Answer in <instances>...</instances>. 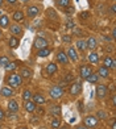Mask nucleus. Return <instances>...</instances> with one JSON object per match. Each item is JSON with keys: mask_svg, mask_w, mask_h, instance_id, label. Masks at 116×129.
Segmentation results:
<instances>
[{"mask_svg": "<svg viewBox=\"0 0 116 129\" xmlns=\"http://www.w3.org/2000/svg\"><path fill=\"white\" fill-rule=\"evenodd\" d=\"M60 126H61V121H60V119H58V117H55V119L51 120V128L58 129Z\"/></svg>", "mask_w": 116, "mask_h": 129, "instance_id": "32", "label": "nucleus"}, {"mask_svg": "<svg viewBox=\"0 0 116 129\" xmlns=\"http://www.w3.org/2000/svg\"><path fill=\"white\" fill-rule=\"evenodd\" d=\"M74 33L77 34V36H83V30L79 28H74Z\"/></svg>", "mask_w": 116, "mask_h": 129, "instance_id": "41", "label": "nucleus"}, {"mask_svg": "<svg viewBox=\"0 0 116 129\" xmlns=\"http://www.w3.org/2000/svg\"><path fill=\"white\" fill-rule=\"evenodd\" d=\"M74 80V75L71 74V73H69V74H66V77L63 78V80H62V84L65 83V84H67V83H70V82H73Z\"/></svg>", "mask_w": 116, "mask_h": 129, "instance_id": "31", "label": "nucleus"}, {"mask_svg": "<svg viewBox=\"0 0 116 129\" xmlns=\"http://www.w3.org/2000/svg\"><path fill=\"white\" fill-rule=\"evenodd\" d=\"M112 37H113V38L116 37V30H115V29H113V30H112Z\"/></svg>", "mask_w": 116, "mask_h": 129, "instance_id": "51", "label": "nucleus"}, {"mask_svg": "<svg viewBox=\"0 0 116 129\" xmlns=\"http://www.w3.org/2000/svg\"><path fill=\"white\" fill-rule=\"evenodd\" d=\"M20 129H28L26 126H22V128H20Z\"/></svg>", "mask_w": 116, "mask_h": 129, "instance_id": "56", "label": "nucleus"}, {"mask_svg": "<svg viewBox=\"0 0 116 129\" xmlns=\"http://www.w3.org/2000/svg\"><path fill=\"white\" fill-rule=\"evenodd\" d=\"M70 2L71 0H58V4H60V7H62V8H67L69 5H70Z\"/></svg>", "mask_w": 116, "mask_h": 129, "instance_id": "35", "label": "nucleus"}, {"mask_svg": "<svg viewBox=\"0 0 116 129\" xmlns=\"http://www.w3.org/2000/svg\"><path fill=\"white\" fill-rule=\"evenodd\" d=\"M115 66H116V62L112 59V63H111V66H109V67H111V69H115Z\"/></svg>", "mask_w": 116, "mask_h": 129, "instance_id": "48", "label": "nucleus"}, {"mask_svg": "<svg viewBox=\"0 0 116 129\" xmlns=\"http://www.w3.org/2000/svg\"><path fill=\"white\" fill-rule=\"evenodd\" d=\"M12 19L13 21H22L24 20V12L22 11H15L12 15Z\"/></svg>", "mask_w": 116, "mask_h": 129, "instance_id": "21", "label": "nucleus"}, {"mask_svg": "<svg viewBox=\"0 0 116 129\" xmlns=\"http://www.w3.org/2000/svg\"><path fill=\"white\" fill-rule=\"evenodd\" d=\"M8 109H9V112H17L19 111V104H17L16 100H9L8 102Z\"/></svg>", "mask_w": 116, "mask_h": 129, "instance_id": "20", "label": "nucleus"}, {"mask_svg": "<svg viewBox=\"0 0 116 129\" xmlns=\"http://www.w3.org/2000/svg\"><path fill=\"white\" fill-rule=\"evenodd\" d=\"M50 53H51V50H50L49 48L38 49V51H37V57H40V58H45V57H48Z\"/></svg>", "mask_w": 116, "mask_h": 129, "instance_id": "22", "label": "nucleus"}, {"mask_svg": "<svg viewBox=\"0 0 116 129\" xmlns=\"http://www.w3.org/2000/svg\"><path fill=\"white\" fill-rule=\"evenodd\" d=\"M98 122H99V120L96 119V116H86L84 119H83V125L87 126V128H95L98 125Z\"/></svg>", "mask_w": 116, "mask_h": 129, "instance_id": "3", "label": "nucleus"}, {"mask_svg": "<svg viewBox=\"0 0 116 129\" xmlns=\"http://www.w3.org/2000/svg\"><path fill=\"white\" fill-rule=\"evenodd\" d=\"M79 111H80V112H83V103L82 102H79Z\"/></svg>", "mask_w": 116, "mask_h": 129, "instance_id": "47", "label": "nucleus"}, {"mask_svg": "<svg viewBox=\"0 0 116 129\" xmlns=\"http://www.w3.org/2000/svg\"><path fill=\"white\" fill-rule=\"evenodd\" d=\"M86 80L89 82V83H98V80H99V75L95 74V73H91L89 77L86 78Z\"/></svg>", "mask_w": 116, "mask_h": 129, "instance_id": "24", "label": "nucleus"}, {"mask_svg": "<svg viewBox=\"0 0 116 129\" xmlns=\"http://www.w3.org/2000/svg\"><path fill=\"white\" fill-rule=\"evenodd\" d=\"M62 41L65 44H71V36H69V34H65V36L62 37Z\"/></svg>", "mask_w": 116, "mask_h": 129, "instance_id": "38", "label": "nucleus"}, {"mask_svg": "<svg viewBox=\"0 0 116 129\" xmlns=\"http://www.w3.org/2000/svg\"><path fill=\"white\" fill-rule=\"evenodd\" d=\"M32 100L36 103L37 105H38V104H40V105H42V104L46 103V99L41 95V93H36V95H32Z\"/></svg>", "mask_w": 116, "mask_h": 129, "instance_id": "16", "label": "nucleus"}, {"mask_svg": "<svg viewBox=\"0 0 116 129\" xmlns=\"http://www.w3.org/2000/svg\"><path fill=\"white\" fill-rule=\"evenodd\" d=\"M48 40L44 38V37H37L36 40H34L33 42V49H44V48H48Z\"/></svg>", "mask_w": 116, "mask_h": 129, "instance_id": "4", "label": "nucleus"}, {"mask_svg": "<svg viewBox=\"0 0 116 129\" xmlns=\"http://www.w3.org/2000/svg\"><path fill=\"white\" fill-rule=\"evenodd\" d=\"M86 45H87V49H90V50L94 51L98 48V41H96L95 37H89L87 41H86Z\"/></svg>", "mask_w": 116, "mask_h": 129, "instance_id": "13", "label": "nucleus"}, {"mask_svg": "<svg viewBox=\"0 0 116 129\" xmlns=\"http://www.w3.org/2000/svg\"><path fill=\"white\" fill-rule=\"evenodd\" d=\"M9 30H11V33H12V36H15V37H21L22 34H24V30H22V28L19 24L9 25Z\"/></svg>", "mask_w": 116, "mask_h": 129, "instance_id": "7", "label": "nucleus"}, {"mask_svg": "<svg viewBox=\"0 0 116 129\" xmlns=\"http://www.w3.org/2000/svg\"><path fill=\"white\" fill-rule=\"evenodd\" d=\"M5 117H8V119H11V120H15L17 116H16V113H15V112H8L7 115H5Z\"/></svg>", "mask_w": 116, "mask_h": 129, "instance_id": "39", "label": "nucleus"}, {"mask_svg": "<svg viewBox=\"0 0 116 129\" xmlns=\"http://www.w3.org/2000/svg\"><path fill=\"white\" fill-rule=\"evenodd\" d=\"M20 2H22V3H25V4H26V3L29 2V0H20Z\"/></svg>", "mask_w": 116, "mask_h": 129, "instance_id": "53", "label": "nucleus"}, {"mask_svg": "<svg viewBox=\"0 0 116 129\" xmlns=\"http://www.w3.org/2000/svg\"><path fill=\"white\" fill-rule=\"evenodd\" d=\"M0 129H2V126H0Z\"/></svg>", "mask_w": 116, "mask_h": 129, "instance_id": "58", "label": "nucleus"}, {"mask_svg": "<svg viewBox=\"0 0 116 129\" xmlns=\"http://www.w3.org/2000/svg\"><path fill=\"white\" fill-rule=\"evenodd\" d=\"M66 54H67V58H69V59H70L71 62H77V61H78V58H79L78 51H77V49H75L74 46H70V48L67 49Z\"/></svg>", "mask_w": 116, "mask_h": 129, "instance_id": "8", "label": "nucleus"}, {"mask_svg": "<svg viewBox=\"0 0 116 129\" xmlns=\"http://www.w3.org/2000/svg\"><path fill=\"white\" fill-rule=\"evenodd\" d=\"M19 44H20V41H19V38L17 37H15V36H12L9 38V46L12 49H16V48H19Z\"/></svg>", "mask_w": 116, "mask_h": 129, "instance_id": "26", "label": "nucleus"}, {"mask_svg": "<svg viewBox=\"0 0 116 129\" xmlns=\"http://www.w3.org/2000/svg\"><path fill=\"white\" fill-rule=\"evenodd\" d=\"M57 62L63 64V66H66V64L69 63V58H67V54L63 50H60L57 53Z\"/></svg>", "mask_w": 116, "mask_h": 129, "instance_id": "9", "label": "nucleus"}, {"mask_svg": "<svg viewBox=\"0 0 116 129\" xmlns=\"http://www.w3.org/2000/svg\"><path fill=\"white\" fill-rule=\"evenodd\" d=\"M89 61L92 63V64H98L99 63V54L95 51H91L89 54Z\"/></svg>", "mask_w": 116, "mask_h": 129, "instance_id": "18", "label": "nucleus"}, {"mask_svg": "<svg viewBox=\"0 0 116 129\" xmlns=\"http://www.w3.org/2000/svg\"><path fill=\"white\" fill-rule=\"evenodd\" d=\"M50 112L55 115V116H61V107L60 105H51L50 107Z\"/></svg>", "mask_w": 116, "mask_h": 129, "instance_id": "28", "label": "nucleus"}, {"mask_svg": "<svg viewBox=\"0 0 116 129\" xmlns=\"http://www.w3.org/2000/svg\"><path fill=\"white\" fill-rule=\"evenodd\" d=\"M58 129H67V128H66V126H60Z\"/></svg>", "mask_w": 116, "mask_h": 129, "instance_id": "55", "label": "nucleus"}, {"mask_svg": "<svg viewBox=\"0 0 116 129\" xmlns=\"http://www.w3.org/2000/svg\"><path fill=\"white\" fill-rule=\"evenodd\" d=\"M77 129H89V128L84 126V125H79V126H77Z\"/></svg>", "mask_w": 116, "mask_h": 129, "instance_id": "49", "label": "nucleus"}, {"mask_svg": "<svg viewBox=\"0 0 116 129\" xmlns=\"http://www.w3.org/2000/svg\"><path fill=\"white\" fill-rule=\"evenodd\" d=\"M22 83V78L20 77L19 74H16V73H12L8 77L7 79V84L8 86H12V88H16V87H20Z\"/></svg>", "mask_w": 116, "mask_h": 129, "instance_id": "1", "label": "nucleus"}, {"mask_svg": "<svg viewBox=\"0 0 116 129\" xmlns=\"http://www.w3.org/2000/svg\"><path fill=\"white\" fill-rule=\"evenodd\" d=\"M5 2H7L9 5H15V4L17 3V0H5Z\"/></svg>", "mask_w": 116, "mask_h": 129, "instance_id": "45", "label": "nucleus"}, {"mask_svg": "<svg viewBox=\"0 0 116 129\" xmlns=\"http://www.w3.org/2000/svg\"><path fill=\"white\" fill-rule=\"evenodd\" d=\"M98 75L102 78H108L109 77V70L107 67H104V66H100L99 70H98Z\"/></svg>", "mask_w": 116, "mask_h": 129, "instance_id": "19", "label": "nucleus"}, {"mask_svg": "<svg viewBox=\"0 0 116 129\" xmlns=\"http://www.w3.org/2000/svg\"><path fill=\"white\" fill-rule=\"evenodd\" d=\"M49 96L51 99H61L63 96V88L61 86H53L49 90Z\"/></svg>", "mask_w": 116, "mask_h": 129, "instance_id": "2", "label": "nucleus"}, {"mask_svg": "<svg viewBox=\"0 0 116 129\" xmlns=\"http://www.w3.org/2000/svg\"><path fill=\"white\" fill-rule=\"evenodd\" d=\"M31 122H32V124H37V122H38V116H33L31 119Z\"/></svg>", "mask_w": 116, "mask_h": 129, "instance_id": "42", "label": "nucleus"}, {"mask_svg": "<svg viewBox=\"0 0 116 129\" xmlns=\"http://www.w3.org/2000/svg\"><path fill=\"white\" fill-rule=\"evenodd\" d=\"M40 13V9L36 7V5H29L26 8V16L29 19H34V17H37Z\"/></svg>", "mask_w": 116, "mask_h": 129, "instance_id": "10", "label": "nucleus"}, {"mask_svg": "<svg viewBox=\"0 0 116 129\" xmlns=\"http://www.w3.org/2000/svg\"><path fill=\"white\" fill-rule=\"evenodd\" d=\"M75 46H77V49L80 50V51H84V50L87 49L86 41H83V40H78L77 42H75Z\"/></svg>", "mask_w": 116, "mask_h": 129, "instance_id": "25", "label": "nucleus"}, {"mask_svg": "<svg viewBox=\"0 0 116 129\" xmlns=\"http://www.w3.org/2000/svg\"><path fill=\"white\" fill-rule=\"evenodd\" d=\"M48 16L50 17V19H55V20H58V15L55 13V11H53V9H48Z\"/></svg>", "mask_w": 116, "mask_h": 129, "instance_id": "36", "label": "nucleus"}, {"mask_svg": "<svg viewBox=\"0 0 116 129\" xmlns=\"http://www.w3.org/2000/svg\"><path fill=\"white\" fill-rule=\"evenodd\" d=\"M111 63H112V58L109 57V55H107L106 58H104V61H103V64H104V67L109 69V66H111Z\"/></svg>", "mask_w": 116, "mask_h": 129, "instance_id": "34", "label": "nucleus"}, {"mask_svg": "<svg viewBox=\"0 0 116 129\" xmlns=\"http://www.w3.org/2000/svg\"><path fill=\"white\" fill-rule=\"evenodd\" d=\"M66 28H75V24H74V21H69L67 24H66Z\"/></svg>", "mask_w": 116, "mask_h": 129, "instance_id": "44", "label": "nucleus"}, {"mask_svg": "<svg viewBox=\"0 0 116 129\" xmlns=\"http://www.w3.org/2000/svg\"><path fill=\"white\" fill-rule=\"evenodd\" d=\"M108 95V87L106 84H98L96 86V96L98 99H104Z\"/></svg>", "mask_w": 116, "mask_h": 129, "instance_id": "6", "label": "nucleus"}, {"mask_svg": "<svg viewBox=\"0 0 116 129\" xmlns=\"http://www.w3.org/2000/svg\"><path fill=\"white\" fill-rule=\"evenodd\" d=\"M4 69H5V71H9V73H15V70L17 69V64H16L15 62H12V63L9 62V63H8V64H7V66H5Z\"/></svg>", "mask_w": 116, "mask_h": 129, "instance_id": "30", "label": "nucleus"}, {"mask_svg": "<svg viewBox=\"0 0 116 129\" xmlns=\"http://www.w3.org/2000/svg\"><path fill=\"white\" fill-rule=\"evenodd\" d=\"M111 122H112V129H116V124H115V120H112Z\"/></svg>", "mask_w": 116, "mask_h": 129, "instance_id": "50", "label": "nucleus"}, {"mask_svg": "<svg viewBox=\"0 0 116 129\" xmlns=\"http://www.w3.org/2000/svg\"><path fill=\"white\" fill-rule=\"evenodd\" d=\"M3 37V32H2V28H0V38Z\"/></svg>", "mask_w": 116, "mask_h": 129, "instance_id": "52", "label": "nucleus"}, {"mask_svg": "<svg viewBox=\"0 0 116 129\" xmlns=\"http://www.w3.org/2000/svg\"><path fill=\"white\" fill-rule=\"evenodd\" d=\"M5 119V113H4V111L0 108V121H3Z\"/></svg>", "mask_w": 116, "mask_h": 129, "instance_id": "43", "label": "nucleus"}, {"mask_svg": "<svg viewBox=\"0 0 116 129\" xmlns=\"http://www.w3.org/2000/svg\"><path fill=\"white\" fill-rule=\"evenodd\" d=\"M96 119L98 120H107L108 119V113L107 112H104V111H98L96 112Z\"/></svg>", "mask_w": 116, "mask_h": 129, "instance_id": "29", "label": "nucleus"}, {"mask_svg": "<svg viewBox=\"0 0 116 129\" xmlns=\"http://www.w3.org/2000/svg\"><path fill=\"white\" fill-rule=\"evenodd\" d=\"M24 108H25L26 112H29V113H34V112L37 111V104L34 103L33 100H28V102L24 103Z\"/></svg>", "mask_w": 116, "mask_h": 129, "instance_id": "12", "label": "nucleus"}, {"mask_svg": "<svg viewBox=\"0 0 116 129\" xmlns=\"http://www.w3.org/2000/svg\"><path fill=\"white\" fill-rule=\"evenodd\" d=\"M57 70H58L57 64H55L54 62H50L48 66H46V74H48V77H51V75H54V74L57 73Z\"/></svg>", "mask_w": 116, "mask_h": 129, "instance_id": "15", "label": "nucleus"}, {"mask_svg": "<svg viewBox=\"0 0 116 129\" xmlns=\"http://www.w3.org/2000/svg\"><path fill=\"white\" fill-rule=\"evenodd\" d=\"M38 129H45V128H42V126H41V128H38Z\"/></svg>", "mask_w": 116, "mask_h": 129, "instance_id": "57", "label": "nucleus"}, {"mask_svg": "<svg viewBox=\"0 0 116 129\" xmlns=\"http://www.w3.org/2000/svg\"><path fill=\"white\" fill-rule=\"evenodd\" d=\"M89 17H90V13L89 12H80L79 13V19L80 20H87Z\"/></svg>", "mask_w": 116, "mask_h": 129, "instance_id": "37", "label": "nucleus"}, {"mask_svg": "<svg viewBox=\"0 0 116 129\" xmlns=\"http://www.w3.org/2000/svg\"><path fill=\"white\" fill-rule=\"evenodd\" d=\"M19 75H20L21 78H31L32 75H33V71H32L29 67H21Z\"/></svg>", "mask_w": 116, "mask_h": 129, "instance_id": "17", "label": "nucleus"}, {"mask_svg": "<svg viewBox=\"0 0 116 129\" xmlns=\"http://www.w3.org/2000/svg\"><path fill=\"white\" fill-rule=\"evenodd\" d=\"M109 11H111V13H115V12H116V5L112 4V5H111V8H109Z\"/></svg>", "mask_w": 116, "mask_h": 129, "instance_id": "46", "label": "nucleus"}, {"mask_svg": "<svg viewBox=\"0 0 116 129\" xmlns=\"http://www.w3.org/2000/svg\"><path fill=\"white\" fill-rule=\"evenodd\" d=\"M0 28H2V29L9 28V19H8V16H2V17H0Z\"/></svg>", "mask_w": 116, "mask_h": 129, "instance_id": "23", "label": "nucleus"}, {"mask_svg": "<svg viewBox=\"0 0 116 129\" xmlns=\"http://www.w3.org/2000/svg\"><path fill=\"white\" fill-rule=\"evenodd\" d=\"M3 3H4V0H0V7L3 5Z\"/></svg>", "mask_w": 116, "mask_h": 129, "instance_id": "54", "label": "nucleus"}, {"mask_svg": "<svg viewBox=\"0 0 116 129\" xmlns=\"http://www.w3.org/2000/svg\"><path fill=\"white\" fill-rule=\"evenodd\" d=\"M32 95H33V93H32V91L31 90H25L24 92H22V100H24V102H28V100H32Z\"/></svg>", "mask_w": 116, "mask_h": 129, "instance_id": "27", "label": "nucleus"}, {"mask_svg": "<svg viewBox=\"0 0 116 129\" xmlns=\"http://www.w3.org/2000/svg\"><path fill=\"white\" fill-rule=\"evenodd\" d=\"M8 63H9V58H8V57H5V55L0 57V66L5 67V66H7Z\"/></svg>", "mask_w": 116, "mask_h": 129, "instance_id": "33", "label": "nucleus"}, {"mask_svg": "<svg viewBox=\"0 0 116 129\" xmlns=\"http://www.w3.org/2000/svg\"><path fill=\"white\" fill-rule=\"evenodd\" d=\"M0 95L4 96V98H11V96H13V90L8 86H4V87H2V90H0Z\"/></svg>", "mask_w": 116, "mask_h": 129, "instance_id": "14", "label": "nucleus"}, {"mask_svg": "<svg viewBox=\"0 0 116 129\" xmlns=\"http://www.w3.org/2000/svg\"><path fill=\"white\" fill-rule=\"evenodd\" d=\"M91 73H92V69H91L90 66H87V64H82V66L79 67V75H80L83 79H86Z\"/></svg>", "mask_w": 116, "mask_h": 129, "instance_id": "11", "label": "nucleus"}, {"mask_svg": "<svg viewBox=\"0 0 116 129\" xmlns=\"http://www.w3.org/2000/svg\"><path fill=\"white\" fill-rule=\"evenodd\" d=\"M69 92H70L71 96H78L82 92V84L79 82H74V83H71L70 88H69Z\"/></svg>", "mask_w": 116, "mask_h": 129, "instance_id": "5", "label": "nucleus"}, {"mask_svg": "<svg viewBox=\"0 0 116 129\" xmlns=\"http://www.w3.org/2000/svg\"><path fill=\"white\" fill-rule=\"evenodd\" d=\"M65 11H66V13L71 15V13H74V12H75V8H74V7H70V5H69L67 8H65Z\"/></svg>", "mask_w": 116, "mask_h": 129, "instance_id": "40", "label": "nucleus"}]
</instances>
